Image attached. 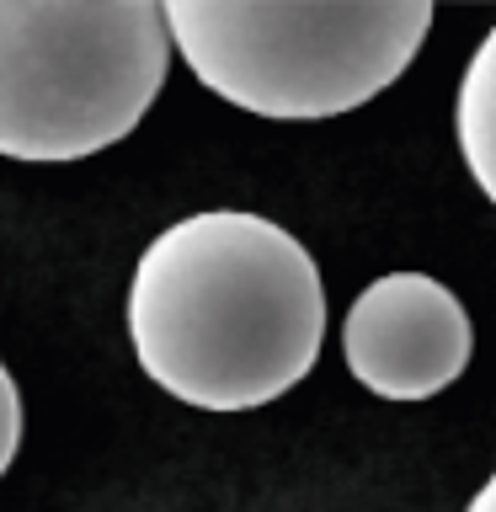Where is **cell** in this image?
<instances>
[{
    "label": "cell",
    "mask_w": 496,
    "mask_h": 512,
    "mask_svg": "<svg viewBox=\"0 0 496 512\" xmlns=\"http://www.w3.org/2000/svg\"><path fill=\"white\" fill-rule=\"evenodd\" d=\"M128 342L171 400L256 411L310 379L326 342V283L278 219L203 208L166 224L128 278Z\"/></svg>",
    "instance_id": "cell-1"
},
{
    "label": "cell",
    "mask_w": 496,
    "mask_h": 512,
    "mask_svg": "<svg viewBox=\"0 0 496 512\" xmlns=\"http://www.w3.org/2000/svg\"><path fill=\"white\" fill-rule=\"evenodd\" d=\"M182 64L219 102L278 123L342 118L384 96L422 54L432 6H262V0H166Z\"/></svg>",
    "instance_id": "cell-2"
},
{
    "label": "cell",
    "mask_w": 496,
    "mask_h": 512,
    "mask_svg": "<svg viewBox=\"0 0 496 512\" xmlns=\"http://www.w3.org/2000/svg\"><path fill=\"white\" fill-rule=\"evenodd\" d=\"M171 48L155 0H0V155L112 150L155 107Z\"/></svg>",
    "instance_id": "cell-3"
},
{
    "label": "cell",
    "mask_w": 496,
    "mask_h": 512,
    "mask_svg": "<svg viewBox=\"0 0 496 512\" xmlns=\"http://www.w3.org/2000/svg\"><path fill=\"white\" fill-rule=\"evenodd\" d=\"M470 310L432 272H384L347 304V374L379 400H432L470 368Z\"/></svg>",
    "instance_id": "cell-4"
},
{
    "label": "cell",
    "mask_w": 496,
    "mask_h": 512,
    "mask_svg": "<svg viewBox=\"0 0 496 512\" xmlns=\"http://www.w3.org/2000/svg\"><path fill=\"white\" fill-rule=\"evenodd\" d=\"M454 134H459L464 171L475 176V187L486 192V203L496 208V27L475 43V54L459 75Z\"/></svg>",
    "instance_id": "cell-5"
},
{
    "label": "cell",
    "mask_w": 496,
    "mask_h": 512,
    "mask_svg": "<svg viewBox=\"0 0 496 512\" xmlns=\"http://www.w3.org/2000/svg\"><path fill=\"white\" fill-rule=\"evenodd\" d=\"M16 448H22V390H16L11 368L0 363V475L11 470Z\"/></svg>",
    "instance_id": "cell-6"
},
{
    "label": "cell",
    "mask_w": 496,
    "mask_h": 512,
    "mask_svg": "<svg viewBox=\"0 0 496 512\" xmlns=\"http://www.w3.org/2000/svg\"><path fill=\"white\" fill-rule=\"evenodd\" d=\"M464 512H496V470L480 480V491L470 496V502H464Z\"/></svg>",
    "instance_id": "cell-7"
}]
</instances>
